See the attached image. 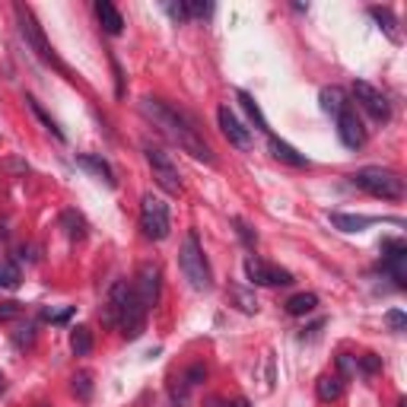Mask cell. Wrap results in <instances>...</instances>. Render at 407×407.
Wrapping results in <instances>:
<instances>
[{
    "mask_svg": "<svg viewBox=\"0 0 407 407\" xmlns=\"http://www.w3.org/2000/svg\"><path fill=\"white\" fill-rule=\"evenodd\" d=\"M268 150L274 153V159H280V163H287V166L309 169V159H305L303 153L296 150V146L287 144V140H280V137H268Z\"/></svg>",
    "mask_w": 407,
    "mask_h": 407,
    "instance_id": "9a60e30c",
    "label": "cell"
},
{
    "mask_svg": "<svg viewBox=\"0 0 407 407\" xmlns=\"http://www.w3.org/2000/svg\"><path fill=\"white\" fill-rule=\"evenodd\" d=\"M338 369H340V375H353V373H357V359H353L350 353H340V357H338Z\"/></svg>",
    "mask_w": 407,
    "mask_h": 407,
    "instance_id": "e575fe53",
    "label": "cell"
},
{
    "mask_svg": "<svg viewBox=\"0 0 407 407\" xmlns=\"http://www.w3.org/2000/svg\"><path fill=\"white\" fill-rule=\"evenodd\" d=\"M357 369H363L366 375H375V373H382V359L375 357V353H363V357L357 359Z\"/></svg>",
    "mask_w": 407,
    "mask_h": 407,
    "instance_id": "4dcf8cb0",
    "label": "cell"
},
{
    "mask_svg": "<svg viewBox=\"0 0 407 407\" xmlns=\"http://www.w3.org/2000/svg\"><path fill=\"white\" fill-rule=\"evenodd\" d=\"M338 134H340V144H344L347 150H359V146L366 144V127L353 109H347L338 115Z\"/></svg>",
    "mask_w": 407,
    "mask_h": 407,
    "instance_id": "4fadbf2b",
    "label": "cell"
},
{
    "mask_svg": "<svg viewBox=\"0 0 407 407\" xmlns=\"http://www.w3.org/2000/svg\"><path fill=\"white\" fill-rule=\"evenodd\" d=\"M16 22H20V32H22V39H26L29 45H32L35 48V55L42 57L45 64H51V67H57L61 70V74H67V67H64V61L61 57L55 55V48H51L48 45V39H45V32H42V26H39V22H35V16L29 13L26 7H22V4H16Z\"/></svg>",
    "mask_w": 407,
    "mask_h": 407,
    "instance_id": "5b68a950",
    "label": "cell"
},
{
    "mask_svg": "<svg viewBox=\"0 0 407 407\" xmlns=\"http://www.w3.org/2000/svg\"><path fill=\"white\" fill-rule=\"evenodd\" d=\"M223 407H251V401L249 398H235L233 404H223Z\"/></svg>",
    "mask_w": 407,
    "mask_h": 407,
    "instance_id": "f35d334b",
    "label": "cell"
},
{
    "mask_svg": "<svg viewBox=\"0 0 407 407\" xmlns=\"http://www.w3.org/2000/svg\"><path fill=\"white\" fill-rule=\"evenodd\" d=\"M229 296L235 299V305H239L242 312H258V299L251 296V293H245V290H239V287H235V290L229 293Z\"/></svg>",
    "mask_w": 407,
    "mask_h": 407,
    "instance_id": "f546056e",
    "label": "cell"
},
{
    "mask_svg": "<svg viewBox=\"0 0 407 407\" xmlns=\"http://www.w3.org/2000/svg\"><path fill=\"white\" fill-rule=\"evenodd\" d=\"M235 229H239L242 242H249V245H255V242H258V235L251 233V229H249V223H245V220H235Z\"/></svg>",
    "mask_w": 407,
    "mask_h": 407,
    "instance_id": "8d00e7d4",
    "label": "cell"
},
{
    "mask_svg": "<svg viewBox=\"0 0 407 407\" xmlns=\"http://www.w3.org/2000/svg\"><path fill=\"white\" fill-rule=\"evenodd\" d=\"M369 16H373V20L379 22L382 29H385V35L392 39V42H398V29H394V16H392V10H385V7H369Z\"/></svg>",
    "mask_w": 407,
    "mask_h": 407,
    "instance_id": "484cf974",
    "label": "cell"
},
{
    "mask_svg": "<svg viewBox=\"0 0 407 407\" xmlns=\"http://www.w3.org/2000/svg\"><path fill=\"white\" fill-rule=\"evenodd\" d=\"M375 216H359V214H340V210H334L331 214V226L340 229V233H359V229L373 226Z\"/></svg>",
    "mask_w": 407,
    "mask_h": 407,
    "instance_id": "d6986e66",
    "label": "cell"
},
{
    "mask_svg": "<svg viewBox=\"0 0 407 407\" xmlns=\"http://www.w3.org/2000/svg\"><path fill=\"white\" fill-rule=\"evenodd\" d=\"M216 121H220L223 137H226L235 150H251V131L233 115V109H229V105H220V109H216Z\"/></svg>",
    "mask_w": 407,
    "mask_h": 407,
    "instance_id": "8fae6325",
    "label": "cell"
},
{
    "mask_svg": "<svg viewBox=\"0 0 407 407\" xmlns=\"http://www.w3.org/2000/svg\"><path fill=\"white\" fill-rule=\"evenodd\" d=\"M96 16H99V22H102V29L109 35L125 32V16L118 13L115 4H109V0H96Z\"/></svg>",
    "mask_w": 407,
    "mask_h": 407,
    "instance_id": "2e32d148",
    "label": "cell"
},
{
    "mask_svg": "<svg viewBox=\"0 0 407 407\" xmlns=\"http://www.w3.org/2000/svg\"><path fill=\"white\" fill-rule=\"evenodd\" d=\"M245 274H249L251 283H258V287H290L293 283V274L283 268H274V264L261 261V258H245Z\"/></svg>",
    "mask_w": 407,
    "mask_h": 407,
    "instance_id": "ba28073f",
    "label": "cell"
},
{
    "mask_svg": "<svg viewBox=\"0 0 407 407\" xmlns=\"http://www.w3.org/2000/svg\"><path fill=\"white\" fill-rule=\"evenodd\" d=\"M61 226H67V235L70 239H83L86 235V223L80 214H74V210H67V214L61 216Z\"/></svg>",
    "mask_w": 407,
    "mask_h": 407,
    "instance_id": "4316f807",
    "label": "cell"
},
{
    "mask_svg": "<svg viewBox=\"0 0 407 407\" xmlns=\"http://www.w3.org/2000/svg\"><path fill=\"white\" fill-rule=\"evenodd\" d=\"M382 270L385 274H392V280L398 283L401 290H404V283H407V270H404V261H407V245L404 242H385V249H382Z\"/></svg>",
    "mask_w": 407,
    "mask_h": 407,
    "instance_id": "7c38bea8",
    "label": "cell"
},
{
    "mask_svg": "<svg viewBox=\"0 0 407 407\" xmlns=\"http://www.w3.org/2000/svg\"><path fill=\"white\" fill-rule=\"evenodd\" d=\"M35 407H51V404H35Z\"/></svg>",
    "mask_w": 407,
    "mask_h": 407,
    "instance_id": "60d3db41",
    "label": "cell"
},
{
    "mask_svg": "<svg viewBox=\"0 0 407 407\" xmlns=\"http://www.w3.org/2000/svg\"><path fill=\"white\" fill-rule=\"evenodd\" d=\"M235 99H239V105H242V109H245V115H249L251 121H255V127H258V131H264V134H268V118L261 115V109H258V102H255V99H251L245 90H239V92H235Z\"/></svg>",
    "mask_w": 407,
    "mask_h": 407,
    "instance_id": "7402d4cb",
    "label": "cell"
},
{
    "mask_svg": "<svg viewBox=\"0 0 407 407\" xmlns=\"http://www.w3.org/2000/svg\"><path fill=\"white\" fill-rule=\"evenodd\" d=\"M70 350H74L76 357H90L92 353V331L86 324H76L74 331H70Z\"/></svg>",
    "mask_w": 407,
    "mask_h": 407,
    "instance_id": "44dd1931",
    "label": "cell"
},
{
    "mask_svg": "<svg viewBox=\"0 0 407 407\" xmlns=\"http://www.w3.org/2000/svg\"><path fill=\"white\" fill-rule=\"evenodd\" d=\"M76 163H80L86 172L96 175V179H102L109 188H115V172H111V166L102 156H96V153H83V156H76Z\"/></svg>",
    "mask_w": 407,
    "mask_h": 407,
    "instance_id": "e0dca14e",
    "label": "cell"
},
{
    "mask_svg": "<svg viewBox=\"0 0 407 407\" xmlns=\"http://www.w3.org/2000/svg\"><path fill=\"white\" fill-rule=\"evenodd\" d=\"M318 102H322V109L328 111V115L338 118L340 111L350 109V102H347V92L340 90V86H324L322 92H318Z\"/></svg>",
    "mask_w": 407,
    "mask_h": 407,
    "instance_id": "ac0fdd59",
    "label": "cell"
},
{
    "mask_svg": "<svg viewBox=\"0 0 407 407\" xmlns=\"http://www.w3.org/2000/svg\"><path fill=\"white\" fill-rule=\"evenodd\" d=\"M185 13H188V16H198V20H207V16H214V4L188 0V4H185Z\"/></svg>",
    "mask_w": 407,
    "mask_h": 407,
    "instance_id": "1f68e13d",
    "label": "cell"
},
{
    "mask_svg": "<svg viewBox=\"0 0 407 407\" xmlns=\"http://www.w3.org/2000/svg\"><path fill=\"white\" fill-rule=\"evenodd\" d=\"M385 322L392 324V331H404V328H407L404 312H398V309H392V312H388V315H385Z\"/></svg>",
    "mask_w": 407,
    "mask_h": 407,
    "instance_id": "d590c367",
    "label": "cell"
},
{
    "mask_svg": "<svg viewBox=\"0 0 407 407\" xmlns=\"http://www.w3.org/2000/svg\"><path fill=\"white\" fill-rule=\"evenodd\" d=\"M140 229H144L146 239L163 242L172 233V216H169V204L156 194H144L140 200Z\"/></svg>",
    "mask_w": 407,
    "mask_h": 407,
    "instance_id": "277c9868",
    "label": "cell"
},
{
    "mask_svg": "<svg viewBox=\"0 0 407 407\" xmlns=\"http://www.w3.org/2000/svg\"><path fill=\"white\" fill-rule=\"evenodd\" d=\"M315 392H318V401L331 404V401H338L344 394V382H340V375H322L315 382Z\"/></svg>",
    "mask_w": 407,
    "mask_h": 407,
    "instance_id": "ffe728a7",
    "label": "cell"
},
{
    "mask_svg": "<svg viewBox=\"0 0 407 407\" xmlns=\"http://www.w3.org/2000/svg\"><path fill=\"white\" fill-rule=\"evenodd\" d=\"M353 96H357V102L363 105V109L369 111V115H373L375 121H388V118H392V105H388L385 92L375 90L373 83H366V80H357V83H353Z\"/></svg>",
    "mask_w": 407,
    "mask_h": 407,
    "instance_id": "9c48e42d",
    "label": "cell"
},
{
    "mask_svg": "<svg viewBox=\"0 0 407 407\" xmlns=\"http://www.w3.org/2000/svg\"><path fill=\"white\" fill-rule=\"evenodd\" d=\"M0 287H4V290H16V287H20V268H16V264H0Z\"/></svg>",
    "mask_w": 407,
    "mask_h": 407,
    "instance_id": "83f0119b",
    "label": "cell"
},
{
    "mask_svg": "<svg viewBox=\"0 0 407 407\" xmlns=\"http://www.w3.org/2000/svg\"><path fill=\"white\" fill-rule=\"evenodd\" d=\"M140 115H144L146 121H153V127H156L159 134H166L172 144H179L181 150L191 153L194 159L207 163V166H216L214 150L198 137V131H194L191 125H185V115H181V111H175V109H169L166 102L146 96V99H140Z\"/></svg>",
    "mask_w": 407,
    "mask_h": 407,
    "instance_id": "6da1fadb",
    "label": "cell"
},
{
    "mask_svg": "<svg viewBox=\"0 0 407 407\" xmlns=\"http://www.w3.org/2000/svg\"><path fill=\"white\" fill-rule=\"evenodd\" d=\"M127 290H131V287H127L125 280H118L115 287L109 290V299H105L102 312H99V318H102L105 328H118V318H121V305H125Z\"/></svg>",
    "mask_w": 407,
    "mask_h": 407,
    "instance_id": "5bb4252c",
    "label": "cell"
},
{
    "mask_svg": "<svg viewBox=\"0 0 407 407\" xmlns=\"http://www.w3.org/2000/svg\"><path fill=\"white\" fill-rule=\"evenodd\" d=\"M26 105H29V111H32V115H35V118H39V121H42V125H45V131H48V134H55L57 140H64V131H61V127L55 125V118H51L48 111H45V109H42V105H39V102H35L32 96H26Z\"/></svg>",
    "mask_w": 407,
    "mask_h": 407,
    "instance_id": "d4e9b609",
    "label": "cell"
},
{
    "mask_svg": "<svg viewBox=\"0 0 407 407\" xmlns=\"http://www.w3.org/2000/svg\"><path fill=\"white\" fill-rule=\"evenodd\" d=\"M70 315H74V305H67V309H61V312H55V309H45L42 312V318H48L51 324H67Z\"/></svg>",
    "mask_w": 407,
    "mask_h": 407,
    "instance_id": "836d02e7",
    "label": "cell"
},
{
    "mask_svg": "<svg viewBox=\"0 0 407 407\" xmlns=\"http://www.w3.org/2000/svg\"><path fill=\"white\" fill-rule=\"evenodd\" d=\"M318 305V296L315 293H296V296H290L287 299V312H290V315H309L312 309H315Z\"/></svg>",
    "mask_w": 407,
    "mask_h": 407,
    "instance_id": "cb8c5ba5",
    "label": "cell"
},
{
    "mask_svg": "<svg viewBox=\"0 0 407 407\" xmlns=\"http://www.w3.org/2000/svg\"><path fill=\"white\" fill-rule=\"evenodd\" d=\"M159 287H163V274H159V268L156 264H140V270H137V280H134V296H137V303L144 305L146 312L150 309H156V303H159Z\"/></svg>",
    "mask_w": 407,
    "mask_h": 407,
    "instance_id": "52a82bcc",
    "label": "cell"
},
{
    "mask_svg": "<svg viewBox=\"0 0 407 407\" xmlns=\"http://www.w3.org/2000/svg\"><path fill=\"white\" fill-rule=\"evenodd\" d=\"M353 185L363 188L366 194H373V198H382V200H401L404 198V179L392 169H382V166H366L353 175Z\"/></svg>",
    "mask_w": 407,
    "mask_h": 407,
    "instance_id": "3957f363",
    "label": "cell"
},
{
    "mask_svg": "<svg viewBox=\"0 0 407 407\" xmlns=\"http://www.w3.org/2000/svg\"><path fill=\"white\" fill-rule=\"evenodd\" d=\"M166 13L172 16V20H179V22H185V20H188L185 4H166Z\"/></svg>",
    "mask_w": 407,
    "mask_h": 407,
    "instance_id": "74e56055",
    "label": "cell"
},
{
    "mask_svg": "<svg viewBox=\"0 0 407 407\" xmlns=\"http://www.w3.org/2000/svg\"><path fill=\"white\" fill-rule=\"evenodd\" d=\"M22 315V303H0V322H13V318Z\"/></svg>",
    "mask_w": 407,
    "mask_h": 407,
    "instance_id": "d6a6232c",
    "label": "cell"
},
{
    "mask_svg": "<svg viewBox=\"0 0 407 407\" xmlns=\"http://www.w3.org/2000/svg\"><path fill=\"white\" fill-rule=\"evenodd\" d=\"M7 392V379H4V373H0V394Z\"/></svg>",
    "mask_w": 407,
    "mask_h": 407,
    "instance_id": "ab89813d",
    "label": "cell"
},
{
    "mask_svg": "<svg viewBox=\"0 0 407 407\" xmlns=\"http://www.w3.org/2000/svg\"><path fill=\"white\" fill-rule=\"evenodd\" d=\"M144 156H146V163H150V169H153L156 185L166 188L169 194H179L181 191V175H179V169H175V163L169 159V153L159 150V146H153V144H144Z\"/></svg>",
    "mask_w": 407,
    "mask_h": 407,
    "instance_id": "8992f818",
    "label": "cell"
},
{
    "mask_svg": "<svg viewBox=\"0 0 407 407\" xmlns=\"http://www.w3.org/2000/svg\"><path fill=\"white\" fill-rule=\"evenodd\" d=\"M179 268H181L185 280L191 283L194 290H210L214 277H210V264H207V258H204V249H200V242H198V233H185V239H181Z\"/></svg>",
    "mask_w": 407,
    "mask_h": 407,
    "instance_id": "7a4b0ae2",
    "label": "cell"
},
{
    "mask_svg": "<svg viewBox=\"0 0 407 407\" xmlns=\"http://www.w3.org/2000/svg\"><path fill=\"white\" fill-rule=\"evenodd\" d=\"M118 328H121V334H125L127 340H137L140 334H144V328H146V309L137 303L134 290H127V296H125L121 318H118Z\"/></svg>",
    "mask_w": 407,
    "mask_h": 407,
    "instance_id": "30bf717a",
    "label": "cell"
},
{
    "mask_svg": "<svg viewBox=\"0 0 407 407\" xmlns=\"http://www.w3.org/2000/svg\"><path fill=\"white\" fill-rule=\"evenodd\" d=\"M13 344L20 347V350H22V347H32V344H35V324H32V322H26L22 328H16Z\"/></svg>",
    "mask_w": 407,
    "mask_h": 407,
    "instance_id": "f1b7e54d",
    "label": "cell"
},
{
    "mask_svg": "<svg viewBox=\"0 0 407 407\" xmlns=\"http://www.w3.org/2000/svg\"><path fill=\"white\" fill-rule=\"evenodd\" d=\"M70 392L76 394V401H83V404H90V401H92V375L86 373V369L74 373V379H70Z\"/></svg>",
    "mask_w": 407,
    "mask_h": 407,
    "instance_id": "603a6c76",
    "label": "cell"
}]
</instances>
